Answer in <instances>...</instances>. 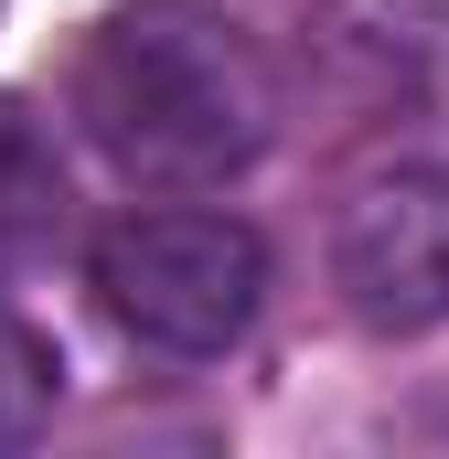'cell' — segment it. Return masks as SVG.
Segmentation results:
<instances>
[{"mask_svg":"<svg viewBox=\"0 0 449 459\" xmlns=\"http://www.w3.org/2000/svg\"><path fill=\"white\" fill-rule=\"evenodd\" d=\"M65 117L139 193H224L278 139V65L204 0H118L65 65Z\"/></svg>","mask_w":449,"mask_h":459,"instance_id":"obj_1","label":"cell"},{"mask_svg":"<svg viewBox=\"0 0 449 459\" xmlns=\"http://www.w3.org/2000/svg\"><path fill=\"white\" fill-rule=\"evenodd\" d=\"M86 289L118 342L161 363H215L268 310V235L224 204H150L86 246Z\"/></svg>","mask_w":449,"mask_h":459,"instance_id":"obj_2","label":"cell"},{"mask_svg":"<svg viewBox=\"0 0 449 459\" xmlns=\"http://www.w3.org/2000/svg\"><path fill=\"white\" fill-rule=\"evenodd\" d=\"M332 289L385 342L449 321V160H385L332 214Z\"/></svg>","mask_w":449,"mask_h":459,"instance_id":"obj_3","label":"cell"},{"mask_svg":"<svg viewBox=\"0 0 449 459\" xmlns=\"http://www.w3.org/2000/svg\"><path fill=\"white\" fill-rule=\"evenodd\" d=\"M311 86L353 117H418L449 97V0H321Z\"/></svg>","mask_w":449,"mask_h":459,"instance_id":"obj_4","label":"cell"},{"mask_svg":"<svg viewBox=\"0 0 449 459\" xmlns=\"http://www.w3.org/2000/svg\"><path fill=\"white\" fill-rule=\"evenodd\" d=\"M65 150H54V128L22 108V97H0V278L11 267H32L54 235H65Z\"/></svg>","mask_w":449,"mask_h":459,"instance_id":"obj_5","label":"cell"},{"mask_svg":"<svg viewBox=\"0 0 449 459\" xmlns=\"http://www.w3.org/2000/svg\"><path fill=\"white\" fill-rule=\"evenodd\" d=\"M54 395H65V352L0 299V449H32L54 428Z\"/></svg>","mask_w":449,"mask_h":459,"instance_id":"obj_6","label":"cell"}]
</instances>
